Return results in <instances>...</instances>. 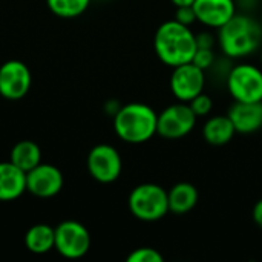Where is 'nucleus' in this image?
<instances>
[{"mask_svg":"<svg viewBox=\"0 0 262 262\" xmlns=\"http://www.w3.org/2000/svg\"><path fill=\"white\" fill-rule=\"evenodd\" d=\"M154 51L161 63L175 68L192 61L196 51V34L175 18L158 26L154 35Z\"/></svg>","mask_w":262,"mask_h":262,"instance_id":"1","label":"nucleus"},{"mask_svg":"<svg viewBox=\"0 0 262 262\" xmlns=\"http://www.w3.org/2000/svg\"><path fill=\"white\" fill-rule=\"evenodd\" d=\"M218 45L229 58H246L262 46V25L246 14H235L218 29Z\"/></svg>","mask_w":262,"mask_h":262,"instance_id":"2","label":"nucleus"},{"mask_svg":"<svg viewBox=\"0 0 262 262\" xmlns=\"http://www.w3.org/2000/svg\"><path fill=\"white\" fill-rule=\"evenodd\" d=\"M158 127V114L146 103H127L114 115V129L118 138L129 144H143L152 140Z\"/></svg>","mask_w":262,"mask_h":262,"instance_id":"3","label":"nucleus"},{"mask_svg":"<svg viewBox=\"0 0 262 262\" xmlns=\"http://www.w3.org/2000/svg\"><path fill=\"white\" fill-rule=\"evenodd\" d=\"M127 206L130 213L144 223H155L169 213L167 190L155 183H143L134 187Z\"/></svg>","mask_w":262,"mask_h":262,"instance_id":"4","label":"nucleus"},{"mask_svg":"<svg viewBox=\"0 0 262 262\" xmlns=\"http://www.w3.org/2000/svg\"><path fill=\"white\" fill-rule=\"evenodd\" d=\"M226 86L233 101H262V69L252 63H238L229 71Z\"/></svg>","mask_w":262,"mask_h":262,"instance_id":"5","label":"nucleus"},{"mask_svg":"<svg viewBox=\"0 0 262 262\" xmlns=\"http://www.w3.org/2000/svg\"><path fill=\"white\" fill-rule=\"evenodd\" d=\"M198 117L189 103L178 101L169 104L158 114L157 134L166 140H181L187 137L196 126Z\"/></svg>","mask_w":262,"mask_h":262,"instance_id":"6","label":"nucleus"},{"mask_svg":"<svg viewBox=\"0 0 262 262\" xmlns=\"http://www.w3.org/2000/svg\"><path fill=\"white\" fill-rule=\"evenodd\" d=\"M169 88L172 95L178 101L189 103L192 98L204 92L206 88V71L193 64L192 61L172 68Z\"/></svg>","mask_w":262,"mask_h":262,"instance_id":"7","label":"nucleus"},{"mask_svg":"<svg viewBox=\"0 0 262 262\" xmlns=\"http://www.w3.org/2000/svg\"><path fill=\"white\" fill-rule=\"evenodd\" d=\"M88 169L94 180L109 184L118 180L123 161L118 150L111 144H98L88 155Z\"/></svg>","mask_w":262,"mask_h":262,"instance_id":"8","label":"nucleus"},{"mask_svg":"<svg viewBox=\"0 0 262 262\" xmlns=\"http://www.w3.org/2000/svg\"><path fill=\"white\" fill-rule=\"evenodd\" d=\"M91 235L77 221H64L55 229V249L64 258L78 259L89 252Z\"/></svg>","mask_w":262,"mask_h":262,"instance_id":"9","label":"nucleus"},{"mask_svg":"<svg viewBox=\"0 0 262 262\" xmlns=\"http://www.w3.org/2000/svg\"><path fill=\"white\" fill-rule=\"evenodd\" d=\"M31 88V72L23 61L9 60L0 66V95L8 100H18Z\"/></svg>","mask_w":262,"mask_h":262,"instance_id":"10","label":"nucleus"},{"mask_svg":"<svg viewBox=\"0 0 262 262\" xmlns=\"http://www.w3.org/2000/svg\"><path fill=\"white\" fill-rule=\"evenodd\" d=\"M63 187V173L52 164H38L26 172V190L40 198H51Z\"/></svg>","mask_w":262,"mask_h":262,"instance_id":"11","label":"nucleus"},{"mask_svg":"<svg viewBox=\"0 0 262 262\" xmlns=\"http://www.w3.org/2000/svg\"><path fill=\"white\" fill-rule=\"evenodd\" d=\"M196 21L210 29H220L236 14L235 0H195Z\"/></svg>","mask_w":262,"mask_h":262,"instance_id":"12","label":"nucleus"},{"mask_svg":"<svg viewBox=\"0 0 262 262\" xmlns=\"http://www.w3.org/2000/svg\"><path fill=\"white\" fill-rule=\"evenodd\" d=\"M236 134H255L262 129V101L243 103L235 101L227 112Z\"/></svg>","mask_w":262,"mask_h":262,"instance_id":"13","label":"nucleus"},{"mask_svg":"<svg viewBox=\"0 0 262 262\" xmlns=\"http://www.w3.org/2000/svg\"><path fill=\"white\" fill-rule=\"evenodd\" d=\"M26 190V172L15 164L0 163V201L17 200Z\"/></svg>","mask_w":262,"mask_h":262,"instance_id":"14","label":"nucleus"},{"mask_svg":"<svg viewBox=\"0 0 262 262\" xmlns=\"http://www.w3.org/2000/svg\"><path fill=\"white\" fill-rule=\"evenodd\" d=\"M167 200H169V212L175 215H186L195 209L200 200L198 189L187 181H181L173 184L167 190Z\"/></svg>","mask_w":262,"mask_h":262,"instance_id":"15","label":"nucleus"},{"mask_svg":"<svg viewBox=\"0 0 262 262\" xmlns=\"http://www.w3.org/2000/svg\"><path fill=\"white\" fill-rule=\"evenodd\" d=\"M236 130L229 118V115H212L206 120L203 126V138L210 146H224L229 144Z\"/></svg>","mask_w":262,"mask_h":262,"instance_id":"16","label":"nucleus"},{"mask_svg":"<svg viewBox=\"0 0 262 262\" xmlns=\"http://www.w3.org/2000/svg\"><path fill=\"white\" fill-rule=\"evenodd\" d=\"M25 243L28 250L35 255L48 253L52 247H55V229L46 224H37L28 230Z\"/></svg>","mask_w":262,"mask_h":262,"instance_id":"17","label":"nucleus"},{"mask_svg":"<svg viewBox=\"0 0 262 262\" xmlns=\"http://www.w3.org/2000/svg\"><path fill=\"white\" fill-rule=\"evenodd\" d=\"M41 161L40 147L34 141H20L11 150V163L20 167L23 172H29Z\"/></svg>","mask_w":262,"mask_h":262,"instance_id":"18","label":"nucleus"},{"mask_svg":"<svg viewBox=\"0 0 262 262\" xmlns=\"http://www.w3.org/2000/svg\"><path fill=\"white\" fill-rule=\"evenodd\" d=\"M89 3L91 0H48L49 9L58 17H66V18L78 17L88 9Z\"/></svg>","mask_w":262,"mask_h":262,"instance_id":"19","label":"nucleus"},{"mask_svg":"<svg viewBox=\"0 0 262 262\" xmlns=\"http://www.w3.org/2000/svg\"><path fill=\"white\" fill-rule=\"evenodd\" d=\"M189 106L192 107V111L195 112V115L198 118H206L213 111V100H212L210 95L201 92L200 95H196L195 98H192L189 101Z\"/></svg>","mask_w":262,"mask_h":262,"instance_id":"20","label":"nucleus"},{"mask_svg":"<svg viewBox=\"0 0 262 262\" xmlns=\"http://www.w3.org/2000/svg\"><path fill=\"white\" fill-rule=\"evenodd\" d=\"M164 256L154 247H138L127 256V262H163Z\"/></svg>","mask_w":262,"mask_h":262,"instance_id":"21","label":"nucleus"},{"mask_svg":"<svg viewBox=\"0 0 262 262\" xmlns=\"http://www.w3.org/2000/svg\"><path fill=\"white\" fill-rule=\"evenodd\" d=\"M192 63L201 68L203 71H207L213 66L215 63V51L213 49H206V48H196L195 55L192 58Z\"/></svg>","mask_w":262,"mask_h":262,"instance_id":"22","label":"nucleus"},{"mask_svg":"<svg viewBox=\"0 0 262 262\" xmlns=\"http://www.w3.org/2000/svg\"><path fill=\"white\" fill-rule=\"evenodd\" d=\"M173 18L186 26H192L196 21V14L193 11V6H178L175 8Z\"/></svg>","mask_w":262,"mask_h":262,"instance_id":"23","label":"nucleus"},{"mask_svg":"<svg viewBox=\"0 0 262 262\" xmlns=\"http://www.w3.org/2000/svg\"><path fill=\"white\" fill-rule=\"evenodd\" d=\"M216 43H218L216 37L212 32H209V31H203V32L196 34V48L213 49Z\"/></svg>","mask_w":262,"mask_h":262,"instance_id":"24","label":"nucleus"},{"mask_svg":"<svg viewBox=\"0 0 262 262\" xmlns=\"http://www.w3.org/2000/svg\"><path fill=\"white\" fill-rule=\"evenodd\" d=\"M252 218L255 221V224L262 229V200L256 201V204L253 206V210H252Z\"/></svg>","mask_w":262,"mask_h":262,"instance_id":"25","label":"nucleus"},{"mask_svg":"<svg viewBox=\"0 0 262 262\" xmlns=\"http://www.w3.org/2000/svg\"><path fill=\"white\" fill-rule=\"evenodd\" d=\"M170 2H172V5L175 8H178V6H193V3H195V0H170Z\"/></svg>","mask_w":262,"mask_h":262,"instance_id":"26","label":"nucleus"},{"mask_svg":"<svg viewBox=\"0 0 262 262\" xmlns=\"http://www.w3.org/2000/svg\"><path fill=\"white\" fill-rule=\"evenodd\" d=\"M259 54H261V63H262V46H261V49H259Z\"/></svg>","mask_w":262,"mask_h":262,"instance_id":"27","label":"nucleus"}]
</instances>
